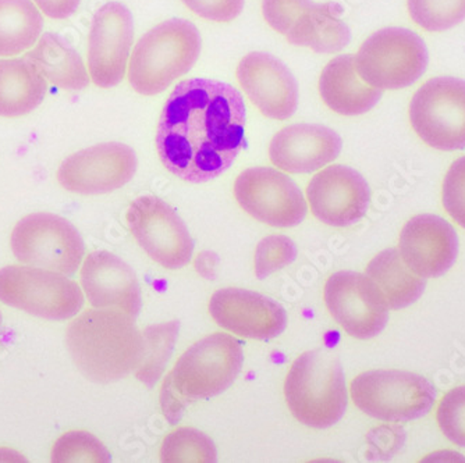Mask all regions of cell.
I'll list each match as a JSON object with an SVG mask.
<instances>
[{
    "instance_id": "1",
    "label": "cell",
    "mask_w": 465,
    "mask_h": 463,
    "mask_svg": "<svg viewBox=\"0 0 465 463\" xmlns=\"http://www.w3.org/2000/svg\"><path fill=\"white\" fill-rule=\"evenodd\" d=\"M247 109L237 88L192 78L177 84L159 120L156 149L162 163L183 182L216 179L245 146Z\"/></svg>"
},
{
    "instance_id": "2",
    "label": "cell",
    "mask_w": 465,
    "mask_h": 463,
    "mask_svg": "<svg viewBox=\"0 0 465 463\" xmlns=\"http://www.w3.org/2000/svg\"><path fill=\"white\" fill-rule=\"evenodd\" d=\"M134 319L119 309H91L70 324L67 350L88 380L114 383L140 368L145 344Z\"/></svg>"
},
{
    "instance_id": "3",
    "label": "cell",
    "mask_w": 465,
    "mask_h": 463,
    "mask_svg": "<svg viewBox=\"0 0 465 463\" xmlns=\"http://www.w3.org/2000/svg\"><path fill=\"white\" fill-rule=\"evenodd\" d=\"M242 362V342L229 334L215 333L188 348L162 387V409L167 420L176 425L192 402L226 391Z\"/></svg>"
},
{
    "instance_id": "4",
    "label": "cell",
    "mask_w": 465,
    "mask_h": 463,
    "mask_svg": "<svg viewBox=\"0 0 465 463\" xmlns=\"http://www.w3.org/2000/svg\"><path fill=\"white\" fill-rule=\"evenodd\" d=\"M203 48L200 31L182 18L167 20L143 34L133 51L130 85L135 93L153 96L194 67Z\"/></svg>"
},
{
    "instance_id": "5",
    "label": "cell",
    "mask_w": 465,
    "mask_h": 463,
    "mask_svg": "<svg viewBox=\"0 0 465 463\" xmlns=\"http://www.w3.org/2000/svg\"><path fill=\"white\" fill-rule=\"evenodd\" d=\"M284 395L300 423L312 429L336 425L347 409V387L341 360L328 350H308L292 363Z\"/></svg>"
},
{
    "instance_id": "6",
    "label": "cell",
    "mask_w": 465,
    "mask_h": 463,
    "mask_svg": "<svg viewBox=\"0 0 465 463\" xmlns=\"http://www.w3.org/2000/svg\"><path fill=\"white\" fill-rule=\"evenodd\" d=\"M355 69L376 90H403L425 74L430 54L424 39L407 28H383L362 44Z\"/></svg>"
},
{
    "instance_id": "7",
    "label": "cell",
    "mask_w": 465,
    "mask_h": 463,
    "mask_svg": "<svg viewBox=\"0 0 465 463\" xmlns=\"http://www.w3.org/2000/svg\"><path fill=\"white\" fill-rule=\"evenodd\" d=\"M355 407L383 422H411L424 418L436 401V389L420 374L370 370L351 381Z\"/></svg>"
},
{
    "instance_id": "8",
    "label": "cell",
    "mask_w": 465,
    "mask_h": 463,
    "mask_svg": "<svg viewBox=\"0 0 465 463\" xmlns=\"http://www.w3.org/2000/svg\"><path fill=\"white\" fill-rule=\"evenodd\" d=\"M336 4L312 0H262V15L290 44L316 54H336L351 41V31Z\"/></svg>"
},
{
    "instance_id": "9",
    "label": "cell",
    "mask_w": 465,
    "mask_h": 463,
    "mask_svg": "<svg viewBox=\"0 0 465 463\" xmlns=\"http://www.w3.org/2000/svg\"><path fill=\"white\" fill-rule=\"evenodd\" d=\"M0 302L46 320L74 318L84 306L77 282L41 268L7 266L0 271Z\"/></svg>"
},
{
    "instance_id": "10",
    "label": "cell",
    "mask_w": 465,
    "mask_h": 463,
    "mask_svg": "<svg viewBox=\"0 0 465 463\" xmlns=\"http://www.w3.org/2000/svg\"><path fill=\"white\" fill-rule=\"evenodd\" d=\"M20 263L72 276L80 268L85 248L78 230L64 217L33 213L15 224L10 237Z\"/></svg>"
},
{
    "instance_id": "11",
    "label": "cell",
    "mask_w": 465,
    "mask_h": 463,
    "mask_svg": "<svg viewBox=\"0 0 465 463\" xmlns=\"http://www.w3.org/2000/svg\"><path fill=\"white\" fill-rule=\"evenodd\" d=\"M410 122L430 148L465 149V80L436 77L427 81L412 96Z\"/></svg>"
},
{
    "instance_id": "12",
    "label": "cell",
    "mask_w": 465,
    "mask_h": 463,
    "mask_svg": "<svg viewBox=\"0 0 465 463\" xmlns=\"http://www.w3.org/2000/svg\"><path fill=\"white\" fill-rule=\"evenodd\" d=\"M127 223L137 244L163 268L182 269L192 261L194 241L173 208L155 195H143L130 205Z\"/></svg>"
},
{
    "instance_id": "13",
    "label": "cell",
    "mask_w": 465,
    "mask_h": 463,
    "mask_svg": "<svg viewBox=\"0 0 465 463\" xmlns=\"http://www.w3.org/2000/svg\"><path fill=\"white\" fill-rule=\"evenodd\" d=\"M234 196L251 217L272 227L299 226L307 216V202L299 185L271 167L242 172L234 184Z\"/></svg>"
},
{
    "instance_id": "14",
    "label": "cell",
    "mask_w": 465,
    "mask_h": 463,
    "mask_svg": "<svg viewBox=\"0 0 465 463\" xmlns=\"http://www.w3.org/2000/svg\"><path fill=\"white\" fill-rule=\"evenodd\" d=\"M325 302L334 320L354 339H373L388 324V305L367 274H331L325 285Z\"/></svg>"
},
{
    "instance_id": "15",
    "label": "cell",
    "mask_w": 465,
    "mask_h": 463,
    "mask_svg": "<svg viewBox=\"0 0 465 463\" xmlns=\"http://www.w3.org/2000/svg\"><path fill=\"white\" fill-rule=\"evenodd\" d=\"M137 154L130 146L106 143L70 154L57 170L60 185L80 195L114 192L132 182Z\"/></svg>"
},
{
    "instance_id": "16",
    "label": "cell",
    "mask_w": 465,
    "mask_h": 463,
    "mask_svg": "<svg viewBox=\"0 0 465 463\" xmlns=\"http://www.w3.org/2000/svg\"><path fill=\"white\" fill-rule=\"evenodd\" d=\"M134 41V20L120 2L104 5L93 18L88 39L90 78L99 88L122 83Z\"/></svg>"
},
{
    "instance_id": "17",
    "label": "cell",
    "mask_w": 465,
    "mask_h": 463,
    "mask_svg": "<svg viewBox=\"0 0 465 463\" xmlns=\"http://www.w3.org/2000/svg\"><path fill=\"white\" fill-rule=\"evenodd\" d=\"M307 196L311 211L320 222L331 227H349L367 214L371 188L351 167L333 164L313 175Z\"/></svg>"
},
{
    "instance_id": "18",
    "label": "cell",
    "mask_w": 465,
    "mask_h": 463,
    "mask_svg": "<svg viewBox=\"0 0 465 463\" xmlns=\"http://www.w3.org/2000/svg\"><path fill=\"white\" fill-rule=\"evenodd\" d=\"M209 312L222 329L245 339H276L287 326L286 310L278 300L248 290H219L209 300Z\"/></svg>"
},
{
    "instance_id": "19",
    "label": "cell",
    "mask_w": 465,
    "mask_h": 463,
    "mask_svg": "<svg viewBox=\"0 0 465 463\" xmlns=\"http://www.w3.org/2000/svg\"><path fill=\"white\" fill-rule=\"evenodd\" d=\"M404 263L422 279L448 273L459 255V237L448 220L436 214H418L407 222L399 240Z\"/></svg>"
},
{
    "instance_id": "20",
    "label": "cell",
    "mask_w": 465,
    "mask_h": 463,
    "mask_svg": "<svg viewBox=\"0 0 465 463\" xmlns=\"http://www.w3.org/2000/svg\"><path fill=\"white\" fill-rule=\"evenodd\" d=\"M237 80L252 104L263 116L287 120L299 106V85L286 65L265 52L242 57Z\"/></svg>"
},
{
    "instance_id": "21",
    "label": "cell",
    "mask_w": 465,
    "mask_h": 463,
    "mask_svg": "<svg viewBox=\"0 0 465 463\" xmlns=\"http://www.w3.org/2000/svg\"><path fill=\"white\" fill-rule=\"evenodd\" d=\"M341 135L321 124H292L282 128L269 146L272 163L290 174H308L339 158Z\"/></svg>"
},
{
    "instance_id": "22",
    "label": "cell",
    "mask_w": 465,
    "mask_h": 463,
    "mask_svg": "<svg viewBox=\"0 0 465 463\" xmlns=\"http://www.w3.org/2000/svg\"><path fill=\"white\" fill-rule=\"evenodd\" d=\"M81 284L96 309H119L137 318L141 310V289L129 264L108 252L90 253L81 269Z\"/></svg>"
},
{
    "instance_id": "23",
    "label": "cell",
    "mask_w": 465,
    "mask_h": 463,
    "mask_svg": "<svg viewBox=\"0 0 465 463\" xmlns=\"http://www.w3.org/2000/svg\"><path fill=\"white\" fill-rule=\"evenodd\" d=\"M320 94L326 106L336 113L360 116L372 110L383 93L361 80L351 54H341L331 59L322 70Z\"/></svg>"
},
{
    "instance_id": "24",
    "label": "cell",
    "mask_w": 465,
    "mask_h": 463,
    "mask_svg": "<svg viewBox=\"0 0 465 463\" xmlns=\"http://www.w3.org/2000/svg\"><path fill=\"white\" fill-rule=\"evenodd\" d=\"M46 78L27 57L0 60V117L27 116L44 102Z\"/></svg>"
},
{
    "instance_id": "25",
    "label": "cell",
    "mask_w": 465,
    "mask_h": 463,
    "mask_svg": "<svg viewBox=\"0 0 465 463\" xmlns=\"http://www.w3.org/2000/svg\"><path fill=\"white\" fill-rule=\"evenodd\" d=\"M25 57L35 64L46 81L62 90L81 91L90 85L87 67L80 54L57 34H44Z\"/></svg>"
},
{
    "instance_id": "26",
    "label": "cell",
    "mask_w": 465,
    "mask_h": 463,
    "mask_svg": "<svg viewBox=\"0 0 465 463\" xmlns=\"http://www.w3.org/2000/svg\"><path fill=\"white\" fill-rule=\"evenodd\" d=\"M365 274L375 282L389 309L412 305L427 287V279L417 276L394 248L378 253L368 264Z\"/></svg>"
},
{
    "instance_id": "27",
    "label": "cell",
    "mask_w": 465,
    "mask_h": 463,
    "mask_svg": "<svg viewBox=\"0 0 465 463\" xmlns=\"http://www.w3.org/2000/svg\"><path fill=\"white\" fill-rule=\"evenodd\" d=\"M44 17L33 0H0V56H17L35 45Z\"/></svg>"
},
{
    "instance_id": "28",
    "label": "cell",
    "mask_w": 465,
    "mask_h": 463,
    "mask_svg": "<svg viewBox=\"0 0 465 463\" xmlns=\"http://www.w3.org/2000/svg\"><path fill=\"white\" fill-rule=\"evenodd\" d=\"M179 321H169L143 330L145 350L143 362L137 369V378L146 386L153 387L163 374L179 336Z\"/></svg>"
},
{
    "instance_id": "29",
    "label": "cell",
    "mask_w": 465,
    "mask_h": 463,
    "mask_svg": "<svg viewBox=\"0 0 465 463\" xmlns=\"http://www.w3.org/2000/svg\"><path fill=\"white\" fill-rule=\"evenodd\" d=\"M162 462H216L215 444L201 431L192 428L177 429L164 438L161 449Z\"/></svg>"
},
{
    "instance_id": "30",
    "label": "cell",
    "mask_w": 465,
    "mask_h": 463,
    "mask_svg": "<svg viewBox=\"0 0 465 463\" xmlns=\"http://www.w3.org/2000/svg\"><path fill=\"white\" fill-rule=\"evenodd\" d=\"M409 13L418 27L441 33L465 20V0H409Z\"/></svg>"
},
{
    "instance_id": "31",
    "label": "cell",
    "mask_w": 465,
    "mask_h": 463,
    "mask_svg": "<svg viewBox=\"0 0 465 463\" xmlns=\"http://www.w3.org/2000/svg\"><path fill=\"white\" fill-rule=\"evenodd\" d=\"M112 458L108 449L87 431H69L57 438L52 449V462L108 463Z\"/></svg>"
},
{
    "instance_id": "32",
    "label": "cell",
    "mask_w": 465,
    "mask_h": 463,
    "mask_svg": "<svg viewBox=\"0 0 465 463\" xmlns=\"http://www.w3.org/2000/svg\"><path fill=\"white\" fill-rule=\"evenodd\" d=\"M297 258V248L286 235L263 238L255 251V274L263 280L289 266Z\"/></svg>"
},
{
    "instance_id": "33",
    "label": "cell",
    "mask_w": 465,
    "mask_h": 463,
    "mask_svg": "<svg viewBox=\"0 0 465 463\" xmlns=\"http://www.w3.org/2000/svg\"><path fill=\"white\" fill-rule=\"evenodd\" d=\"M439 428L451 443L465 448V386L450 389L436 412Z\"/></svg>"
},
{
    "instance_id": "34",
    "label": "cell",
    "mask_w": 465,
    "mask_h": 463,
    "mask_svg": "<svg viewBox=\"0 0 465 463\" xmlns=\"http://www.w3.org/2000/svg\"><path fill=\"white\" fill-rule=\"evenodd\" d=\"M441 201L451 219L465 229V156L453 162L446 172Z\"/></svg>"
},
{
    "instance_id": "35",
    "label": "cell",
    "mask_w": 465,
    "mask_h": 463,
    "mask_svg": "<svg viewBox=\"0 0 465 463\" xmlns=\"http://www.w3.org/2000/svg\"><path fill=\"white\" fill-rule=\"evenodd\" d=\"M194 15L215 21L230 23L236 20L244 9V0H182Z\"/></svg>"
},
{
    "instance_id": "36",
    "label": "cell",
    "mask_w": 465,
    "mask_h": 463,
    "mask_svg": "<svg viewBox=\"0 0 465 463\" xmlns=\"http://www.w3.org/2000/svg\"><path fill=\"white\" fill-rule=\"evenodd\" d=\"M41 12L46 17L54 20H66L75 15L80 7L81 0H34Z\"/></svg>"
},
{
    "instance_id": "37",
    "label": "cell",
    "mask_w": 465,
    "mask_h": 463,
    "mask_svg": "<svg viewBox=\"0 0 465 463\" xmlns=\"http://www.w3.org/2000/svg\"><path fill=\"white\" fill-rule=\"evenodd\" d=\"M2 323H4V318H2V312H0V333H2Z\"/></svg>"
}]
</instances>
